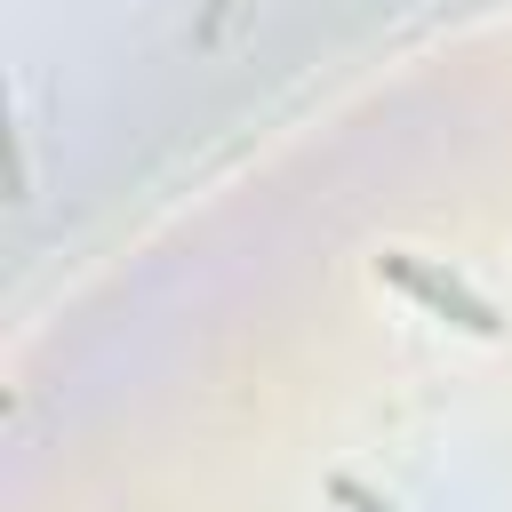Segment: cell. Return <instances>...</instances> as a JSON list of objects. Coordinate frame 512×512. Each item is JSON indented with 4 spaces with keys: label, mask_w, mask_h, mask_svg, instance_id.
<instances>
[{
    "label": "cell",
    "mask_w": 512,
    "mask_h": 512,
    "mask_svg": "<svg viewBox=\"0 0 512 512\" xmlns=\"http://www.w3.org/2000/svg\"><path fill=\"white\" fill-rule=\"evenodd\" d=\"M384 280H400L416 304H432V312H448L456 328H472V336H496V304H480L464 280H440V272H424L416 256H384Z\"/></svg>",
    "instance_id": "6da1fadb"
},
{
    "label": "cell",
    "mask_w": 512,
    "mask_h": 512,
    "mask_svg": "<svg viewBox=\"0 0 512 512\" xmlns=\"http://www.w3.org/2000/svg\"><path fill=\"white\" fill-rule=\"evenodd\" d=\"M336 496H344V504H360V512H392V504H376V496H360L352 480H336Z\"/></svg>",
    "instance_id": "7a4b0ae2"
}]
</instances>
